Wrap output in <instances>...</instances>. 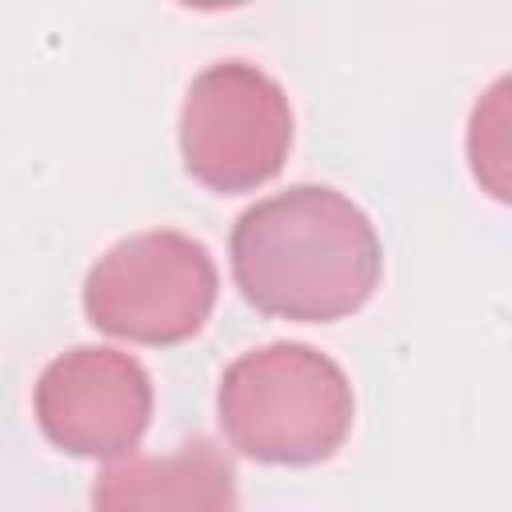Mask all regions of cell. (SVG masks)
<instances>
[{
    "mask_svg": "<svg viewBox=\"0 0 512 512\" xmlns=\"http://www.w3.org/2000/svg\"><path fill=\"white\" fill-rule=\"evenodd\" d=\"M228 256L236 288L256 312L300 324L352 316L384 268L368 212L328 184H292L244 208Z\"/></svg>",
    "mask_w": 512,
    "mask_h": 512,
    "instance_id": "obj_1",
    "label": "cell"
},
{
    "mask_svg": "<svg viewBox=\"0 0 512 512\" xmlns=\"http://www.w3.org/2000/svg\"><path fill=\"white\" fill-rule=\"evenodd\" d=\"M224 440L260 464H320L352 432L344 368L312 344L276 340L236 356L216 388Z\"/></svg>",
    "mask_w": 512,
    "mask_h": 512,
    "instance_id": "obj_2",
    "label": "cell"
},
{
    "mask_svg": "<svg viewBox=\"0 0 512 512\" xmlns=\"http://www.w3.org/2000/svg\"><path fill=\"white\" fill-rule=\"evenodd\" d=\"M216 288L220 276L200 240L176 228L136 232L88 268L84 316L108 336L168 348L204 328Z\"/></svg>",
    "mask_w": 512,
    "mask_h": 512,
    "instance_id": "obj_3",
    "label": "cell"
},
{
    "mask_svg": "<svg viewBox=\"0 0 512 512\" xmlns=\"http://www.w3.org/2000/svg\"><path fill=\"white\" fill-rule=\"evenodd\" d=\"M292 148L288 92L248 60H216L184 92L180 156L208 192L236 196L268 184Z\"/></svg>",
    "mask_w": 512,
    "mask_h": 512,
    "instance_id": "obj_4",
    "label": "cell"
},
{
    "mask_svg": "<svg viewBox=\"0 0 512 512\" xmlns=\"http://www.w3.org/2000/svg\"><path fill=\"white\" fill-rule=\"evenodd\" d=\"M32 404L60 452L120 460L152 420V376L120 348L80 344L40 372Z\"/></svg>",
    "mask_w": 512,
    "mask_h": 512,
    "instance_id": "obj_5",
    "label": "cell"
},
{
    "mask_svg": "<svg viewBox=\"0 0 512 512\" xmlns=\"http://www.w3.org/2000/svg\"><path fill=\"white\" fill-rule=\"evenodd\" d=\"M92 512H240L236 472L208 440L164 456H120L92 484Z\"/></svg>",
    "mask_w": 512,
    "mask_h": 512,
    "instance_id": "obj_6",
    "label": "cell"
},
{
    "mask_svg": "<svg viewBox=\"0 0 512 512\" xmlns=\"http://www.w3.org/2000/svg\"><path fill=\"white\" fill-rule=\"evenodd\" d=\"M504 92H508V84L496 80L492 92H488V100L476 104L472 128H468L472 172H476V180L488 184V192L496 200L508 196V184H504V164H508V148H504V124H508V116H504Z\"/></svg>",
    "mask_w": 512,
    "mask_h": 512,
    "instance_id": "obj_7",
    "label": "cell"
}]
</instances>
